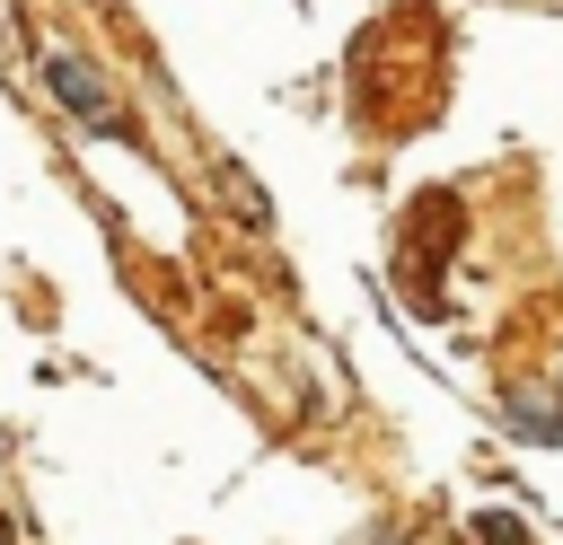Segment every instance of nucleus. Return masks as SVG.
<instances>
[{
	"mask_svg": "<svg viewBox=\"0 0 563 545\" xmlns=\"http://www.w3.org/2000/svg\"><path fill=\"white\" fill-rule=\"evenodd\" d=\"M44 88H53V97H62L70 114H88L97 132H114V141H132V132H123V114H114V97H106V79H97V70H88L79 53H44Z\"/></svg>",
	"mask_w": 563,
	"mask_h": 545,
	"instance_id": "obj_1",
	"label": "nucleus"
},
{
	"mask_svg": "<svg viewBox=\"0 0 563 545\" xmlns=\"http://www.w3.org/2000/svg\"><path fill=\"white\" fill-rule=\"evenodd\" d=\"M510 431H519L528 448H545V440H563V422H554V413H545L537 396H510Z\"/></svg>",
	"mask_w": 563,
	"mask_h": 545,
	"instance_id": "obj_2",
	"label": "nucleus"
},
{
	"mask_svg": "<svg viewBox=\"0 0 563 545\" xmlns=\"http://www.w3.org/2000/svg\"><path fill=\"white\" fill-rule=\"evenodd\" d=\"M0 70H9V18H0Z\"/></svg>",
	"mask_w": 563,
	"mask_h": 545,
	"instance_id": "obj_3",
	"label": "nucleus"
}]
</instances>
